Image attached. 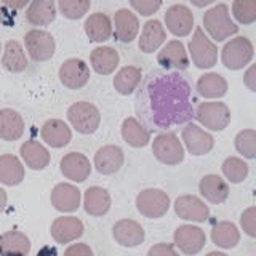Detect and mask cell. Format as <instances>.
<instances>
[{
    "instance_id": "cell-44",
    "label": "cell",
    "mask_w": 256,
    "mask_h": 256,
    "mask_svg": "<svg viewBox=\"0 0 256 256\" xmlns=\"http://www.w3.org/2000/svg\"><path fill=\"white\" fill-rule=\"evenodd\" d=\"M64 256H94L90 245L86 244H72L64 250Z\"/></svg>"
},
{
    "instance_id": "cell-9",
    "label": "cell",
    "mask_w": 256,
    "mask_h": 256,
    "mask_svg": "<svg viewBox=\"0 0 256 256\" xmlns=\"http://www.w3.org/2000/svg\"><path fill=\"white\" fill-rule=\"evenodd\" d=\"M24 45L29 56L37 62L48 61L54 54L56 44L50 32L42 29H32L24 36Z\"/></svg>"
},
{
    "instance_id": "cell-3",
    "label": "cell",
    "mask_w": 256,
    "mask_h": 256,
    "mask_svg": "<svg viewBox=\"0 0 256 256\" xmlns=\"http://www.w3.org/2000/svg\"><path fill=\"white\" fill-rule=\"evenodd\" d=\"M68 120L72 128L80 134H92L98 130L101 124V114L94 104L88 101H78L68 109Z\"/></svg>"
},
{
    "instance_id": "cell-34",
    "label": "cell",
    "mask_w": 256,
    "mask_h": 256,
    "mask_svg": "<svg viewBox=\"0 0 256 256\" xmlns=\"http://www.w3.org/2000/svg\"><path fill=\"white\" fill-rule=\"evenodd\" d=\"M122 138L132 148H144L150 141V132L134 117H128L122 124Z\"/></svg>"
},
{
    "instance_id": "cell-35",
    "label": "cell",
    "mask_w": 256,
    "mask_h": 256,
    "mask_svg": "<svg viewBox=\"0 0 256 256\" xmlns=\"http://www.w3.org/2000/svg\"><path fill=\"white\" fill-rule=\"evenodd\" d=\"M212 240L216 246L230 250L240 242V232L237 226L230 221H220L212 229Z\"/></svg>"
},
{
    "instance_id": "cell-7",
    "label": "cell",
    "mask_w": 256,
    "mask_h": 256,
    "mask_svg": "<svg viewBox=\"0 0 256 256\" xmlns=\"http://www.w3.org/2000/svg\"><path fill=\"white\" fill-rule=\"evenodd\" d=\"M170 205V197L162 189H144L136 197V208H138V212L149 220L162 218L168 212Z\"/></svg>"
},
{
    "instance_id": "cell-20",
    "label": "cell",
    "mask_w": 256,
    "mask_h": 256,
    "mask_svg": "<svg viewBox=\"0 0 256 256\" xmlns=\"http://www.w3.org/2000/svg\"><path fill=\"white\" fill-rule=\"evenodd\" d=\"M112 236L116 242L122 246L133 248L144 242V229L134 220H120L112 228Z\"/></svg>"
},
{
    "instance_id": "cell-46",
    "label": "cell",
    "mask_w": 256,
    "mask_h": 256,
    "mask_svg": "<svg viewBox=\"0 0 256 256\" xmlns=\"http://www.w3.org/2000/svg\"><path fill=\"white\" fill-rule=\"evenodd\" d=\"M244 84L250 92L256 93V62L252 64L244 74Z\"/></svg>"
},
{
    "instance_id": "cell-40",
    "label": "cell",
    "mask_w": 256,
    "mask_h": 256,
    "mask_svg": "<svg viewBox=\"0 0 256 256\" xmlns=\"http://www.w3.org/2000/svg\"><path fill=\"white\" fill-rule=\"evenodd\" d=\"M236 149L245 158H256V132L242 130L236 136Z\"/></svg>"
},
{
    "instance_id": "cell-5",
    "label": "cell",
    "mask_w": 256,
    "mask_h": 256,
    "mask_svg": "<svg viewBox=\"0 0 256 256\" xmlns=\"http://www.w3.org/2000/svg\"><path fill=\"white\" fill-rule=\"evenodd\" d=\"M197 122L212 132H222L230 122V109L226 102L221 101H205L197 106L196 116Z\"/></svg>"
},
{
    "instance_id": "cell-43",
    "label": "cell",
    "mask_w": 256,
    "mask_h": 256,
    "mask_svg": "<svg viewBox=\"0 0 256 256\" xmlns=\"http://www.w3.org/2000/svg\"><path fill=\"white\" fill-rule=\"evenodd\" d=\"M240 226L246 236L256 238V206H250L240 216Z\"/></svg>"
},
{
    "instance_id": "cell-45",
    "label": "cell",
    "mask_w": 256,
    "mask_h": 256,
    "mask_svg": "<svg viewBox=\"0 0 256 256\" xmlns=\"http://www.w3.org/2000/svg\"><path fill=\"white\" fill-rule=\"evenodd\" d=\"M148 256H180L174 246L170 244H156L148 252Z\"/></svg>"
},
{
    "instance_id": "cell-24",
    "label": "cell",
    "mask_w": 256,
    "mask_h": 256,
    "mask_svg": "<svg viewBox=\"0 0 256 256\" xmlns=\"http://www.w3.org/2000/svg\"><path fill=\"white\" fill-rule=\"evenodd\" d=\"M110 205H112L110 194L104 188L92 186L85 190L84 208L90 216H94V218L104 216L110 210Z\"/></svg>"
},
{
    "instance_id": "cell-41",
    "label": "cell",
    "mask_w": 256,
    "mask_h": 256,
    "mask_svg": "<svg viewBox=\"0 0 256 256\" xmlns=\"http://www.w3.org/2000/svg\"><path fill=\"white\" fill-rule=\"evenodd\" d=\"M232 14L240 24H253L256 21V0H234Z\"/></svg>"
},
{
    "instance_id": "cell-51",
    "label": "cell",
    "mask_w": 256,
    "mask_h": 256,
    "mask_svg": "<svg viewBox=\"0 0 256 256\" xmlns=\"http://www.w3.org/2000/svg\"><path fill=\"white\" fill-rule=\"evenodd\" d=\"M206 256H228V254H224L221 252H212V253H208Z\"/></svg>"
},
{
    "instance_id": "cell-28",
    "label": "cell",
    "mask_w": 256,
    "mask_h": 256,
    "mask_svg": "<svg viewBox=\"0 0 256 256\" xmlns=\"http://www.w3.org/2000/svg\"><path fill=\"white\" fill-rule=\"evenodd\" d=\"M24 133V120L14 109H0V140L18 141Z\"/></svg>"
},
{
    "instance_id": "cell-17",
    "label": "cell",
    "mask_w": 256,
    "mask_h": 256,
    "mask_svg": "<svg viewBox=\"0 0 256 256\" xmlns=\"http://www.w3.org/2000/svg\"><path fill=\"white\" fill-rule=\"evenodd\" d=\"M61 173L64 178H68L74 182H84L92 173V164L86 156L80 152H69L61 158Z\"/></svg>"
},
{
    "instance_id": "cell-37",
    "label": "cell",
    "mask_w": 256,
    "mask_h": 256,
    "mask_svg": "<svg viewBox=\"0 0 256 256\" xmlns=\"http://www.w3.org/2000/svg\"><path fill=\"white\" fill-rule=\"evenodd\" d=\"M141 69L136 66H125L120 69L116 77H114V88L117 90V93L128 96L134 93V90L138 88V85L141 84Z\"/></svg>"
},
{
    "instance_id": "cell-12",
    "label": "cell",
    "mask_w": 256,
    "mask_h": 256,
    "mask_svg": "<svg viewBox=\"0 0 256 256\" xmlns=\"http://www.w3.org/2000/svg\"><path fill=\"white\" fill-rule=\"evenodd\" d=\"M50 200L54 210L61 213H74L78 210L80 202H82V194L74 184L60 182L53 188Z\"/></svg>"
},
{
    "instance_id": "cell-11",
    "label": "cell",
    "mask_w": 256,
    "mask_h": 256,
    "mask_svg": "<svg viewBox=\"0 0 256 256\" xmlns=\"http://www.w3.org/2000/svg\"><path fill=\"white\" fill-rule=\"evenodd\" d=\"M181 136L184 146L188 148V152L192 156H205L214 146L213 136L196 124H188L184 126Z\"/></svg>"
},
{
    "instance_id": "cell-48",
    "label": "cell",
    "mask_w": 256,
    "mask_h": 256,
    "mask_svg": "<svg viewBox=\"0 0 256 256\" xmlns=\"http://www.w3.org/2000/svg\"><path fill=\"white\" fill-rule=\"evenodd\" d=\"M6 202H8L6 192H5L4 188H0V213H2L5 208H6Z\"/></svg>"
},
{
    "instance_id": "cell-19",
    "label": "cell",
    "mask_w": 256,
    "mask_h": 256,
    "mask_svg": "<svg viewBox=\"0 0 256 256\" xmlns=\"http://www.w3.org/2000/svg\"><path fill=\"white\" fill-rule=\"evenodd\" d=\"M124 162H125L124 150L118 146H114V144L102 146L101 149H98V152H96L94 158H93L96 172L101 174L117 173L120 168L124 166Z\"/></svg>"
},
{
    "instance_id": "cell-8",
    "label": "cell",
    "mask_w": 256,
    "mask_h": 256,
    "mask_svg": "<svg viewBox=\"0 0 256 256\" xmlns=\"http://www.w3.org/2000/svg\"><path fill=\"white\" fill-rule=\"evenodd\" d=\"M152 152L164 165H178L184 160V148L178 136L172 132L160 133L152 141Z\"/></svg>"
},
{
    "instance_id": "cell-18",
    "label": "cell",
    "mask_w": 256,
    "mask_h": 256,
    "mask_svg": "<svg viewBox=\"0 0 256 256\" xmlns=\"http://www.w3.org/2000/svg\"><path fill=\"white\" fill-rule=\"evenodd\" d=\"M157 62L164 69L186 70L189 66V56L186 52V46L180 40H172L157 53Z\"/></svg>"
},
{
    "instance_id": "cell-23",
    "label": "cell",
    "mask_w": 256,
    "mask_h": 256,
    "mask_svg": "<svg viewBox=\"0 0 256 256\" xmlns=\"http://www.w3.org/2000/svg\"><path fill=\"white\" fill-rule=\"evenodd\" d=\"M20 154L22 162L29 166L30 170H45V168L50 165V152L44 146L42 142H38L36 140H29L21 146Z\"/></svg>"
},
{
    "instance_id": "cell-38",
    "label": "cell",
    "mask_w": 256,
    "mask_h": 256,
    "mask_svg": "<svg viewBox=\"0 0 256 256\" xmlns=\"http://www.w3.org/2000/svg\"><path fill=\"white\" fill-rule=\"evenodd\" d=\"M221 170H222V174L226 176V180H229L234 184L242 182L248 176V165L245 160L238 157H228L222 162Z\"/></svg>"
},
{
    "instance_id": "cell-39",
    "label": "cell",
    "mask_w": 256,
    "mask_h": 256,
    "mask_svg": "<svg viewBox=\"0 0 256 256\" xmlns=\"http://www.w3.org/2000/svg\"><path fill=\"white\" fill-rule=\"evenodd\" d=\"M60 12L68 20H80L90 10V0H58Z\"/></svg>"
},
{
    "instance_id": "cell-47",
    "label": "cell",
    "mask_w": 256,
    "mask_h": 256,
    "mask_svg": "<svg viewBox=\"0 0 256 256\" xmlns=\"http://www.w3.org/2000/svg\"><path fill=\"white\" fill-rule=\"evenodd\" d=\"M2 2L8 8H12V10H21V8L26 6L30 0H2Z\"/></svg>"
},
{
    "instance_id": "cell-14",
    "label": "cell",
    "mask_w": 256,
    "mask_h": 256,
    "mask_svg": "<svg viewBox=\"0 0 256 256\" xmlns=\"http://www.w3.org/2000/svg\"><path fill=\"white\" fill-rule=\"evenodd\" d=\"M174 245L184 254H197L205 246V232L192 224H182L174 230Z\"/></svg>"
},
{
    "instance_id": "cell-10",
    "label": "cell",
    "mask_w": 256,
    "mask_h": 256,
    "mask_svg": "<svg viewBox=\"0 0 256 256\" xmlns=\"http://www.w3.org/2000/svg\"><path fill=\"white\" fill-rule=\"evenodd\" d=\"M60 80L69 90H78L90 80V68L80 58H69L60 68Z\"/></svg>"
},
{
    "instance_id": "cell-49",
    "label": "cell",
    "mask_w": 256,
    "mask_h": 256,
    "mask_svg": "<svg viewBox=\"0 0 256 256\" xmlns=\"http://www.w3.org/2000/svg\"><path fill=\"white\" fill-rule=\"evenodd\" d=\"M213 2H216V0H190V4L197 8H205L208 5H212Z\"/></svg>"
},
{
    "instance_id": "cell-15",
    "label": "cell",
    "mask_w": 256,
    "mask_h": 256,
    "mask_svg": "<svg viewBox=\"0 0 256 256\" xmlns=\"http://www.w3.org/2000/svg\"><path fill=\"white\" fill-rule=\"evenodd\" d=\"M174 212L178 218L194 222H204L210 218V210L197 196H180L174 200Z\"/></svg>"
},
{
    "instance_id": "cell-30",
    "label": "cell",
    "mask_w": 256,
    "mask_h": 256,
    "mask_svg": "<svg viewBox=\"0 0 256 256\" xmlns=\"http://www.w3.org/2000/svg\"><path fill=\"white\" fill-rule=\"evenodd\" d=\"M26 18L32 26H48L56 18L54 0H30Z\"/></svg>"
},
{
    "instance_id": "cell-25",
    "label": "cell",
    "mask_w": 256,
    "mask_h": 256,
    "mask_svg": "<svg viewBox=\"0 0 256 256\" xmlns=\"http://www.w3.org/2000/svg\"><path fill=\"white\" fill-rule=\"evenodd\" d=\"M200 194H202L210 204H222L226 202V198L229 197V186L221 176L218 174H206L200 180L198 184Z\"/></svg>"
},
{
    "instance_id": "cell-32",
    "label": "cell",
    "mask_w": 256,
    "mask_h": 256,
    "mask_svg": "<svg viewBox=\"0 0 256 256\" xmlns=\"http://www.w3.org/2000/svg\"><path fill=\"white\" fill-rule=\"evenodd\" d=\"M24 165L21 160L12 156L4 154L0 156V182L5 186H18L24 180Z\"/></svg>"
},
{
    "instance_id": "cell-4",
    "label": "cell",
    "mask_w": 256,
    "mask_h": 256,
    "mask_svg": "<svg viewBox=\"0 0 256 256\" xmlns=\"http://www.w3.org/2000/svg\"><path fill=\"white\" fill-rule=\"evenodd\" d=\"M254 54L253 44L244 36L230 38L221 50V61L230 70H238L250 64Z\"/></svg>"
},
{
    "instance_id": "cell-26",
    "label": "cell",
    "mask_w": 256,
    "mask_h": 256,
    "mask_svg": "<svg viewBox=\"0 0 256 256\" xmlns=\"http://www.w3.org/2000/svg\"><path fill=\"white\" fill-rule=\"evenodd\" d=\"M166 38V30L162 22L157 20H149L142 26L141 37H140V50L144 53L157 52Z\"/></svg>"
},
{
    "instance_id": "cell-52",
    "label": "cell",
    "mask_w": 256,
    "mask_h": 256,
    "mask_svg": "<svg viewBox=\"0 0 256 256\" xmlns=\"http://www.w3.org/2000/svg\"><path fill=\"white\" fill-rule=\"evenodd\" d=\"M4 21V10H2V6H0V22Z\"/></svg>"
},
{
    "instance_id": "cell-53",
    "label": "cell",
    "mask_w": 256,
    "mask_h": 256,
    "mask_svg": "<svg viewBox=\"0 0 256 256\" xmlns=\"http://www.w3.org/2000/svg\"><path fill=\"white\" fill-rule=\"evenodd\" d=\"M0 52H2V45H0Z\"/></svg>"
},
{
    "instance_id": "cell-27",
    "label": "cell",
    "mask_w": 256,
    "mask_h": 256,
    "mask_svg": "<svg viewBox=\"0 0 256 256\" xmlns=\"http://www.w3.org/2000/svg\"><path fill=\"white\" fill-rule=\"evenodd\" d=\"M30 240L21 230H6L0 236V253L5 256H28Z\"/></svg>"
},
{
    "instance_id": "cell-1",
    "label": "cell",
    "mask_w": 256,
    "mask_h": 256,
    "mask_svg": "<svg viewBox=\"0 0 256 256\" xmlns=\"http://www.w3.org/2000/svg\"><path fill=\"white\" fill-rule=\"evenodd\" d=\"M150 118L156 126L168 128L192 117L190 88L181 76H156L146 85Z\"/></svg>"
},
{
    "instance_id": "cell-22",
    "label": "cell",
    "mask_w": 256,
    "mask_h": 256,
    "mask_svg": "<svg viewBox=\"0 0 256 256\" xmlns=\"http://www.w3.org/2000/svg\"><path fill=\"white\" fill-rule=\"evenodd\" d=\"M140 32V20L133 12L122 8L114 14V34L122 44H132Z\"/></svg>"
},
{
    "instance_id": "cell-21",
    "label": "cell",
    "mask_w": 256,
    "mask_h": 256,
    "mask_svg": "<svg viewBox=\"0 0 256 256\" xmlns=\"http://www.w3.org/2000/svg\"><path fill=\"white\" fill-rule=\"evenodd\" d=\"M40 136L42 140L48 144L50 148L60 149L68 146L72 140V132L69 125L61 118H52L46 120V122L40 128Z\"/></svg>"
},
{
    "instance_id": "cell-33",
    "label": "cell",
    "mask_w": 256,
    "mask_h": 256,
    "mask_svg": "<svg viewBox=\"0 0 256 256\" xmlns=\"http://www.w3.org/2000/svg\"><path fill=\"white\" fill-rule=\"evenodd\" d=\"M90 62L94 72L101 76H109L118 66V53L112 46H98L92 52Z\"/></svg>"
},
{
    "instance_id": "cell-31",
    "label": "cell",
    "mask_w": 256,
    "mask_h": 256,
    "mask_svg": "<svg viewBox=\"0 0 256 256\" xmlns=\"http://www.w3.org/2000/svg\"><path fill=\"white\" fill-rule=\"evenodd\" d=\"M85 34L92 42L102 44L112 36L110 18L104 13H93L85 21Z\"/></svg>"
},
{
    "instance_id": "cell-2",
    "label": "cell",
    "mask_w": 256,
    "mask_h": 256,
    "mask_svg": "<svg viewBox=\"0 0 256 256\" xmlns=\"http://www.w3.org/2000/svg\"><path fill=\"white\" fill-rule=\"evenodd\" d=\"M204 28L206 34L216 42H224L226 38L236 36L238 32V26L230 18L228 5L220 4L210 8L204 14Z\"/></svg>"
},
{
    "instance_id": "cell-29",
    "label": "cell",
    "mask_w": 256,
    "mask_h": 256,
    "mask_svg": "<svg viewBox=\"0 0 256 256\" xmlns=\"http://www.w3.org/2000/svg\"><path fill=\"white\" fill-rule=\"evenodd\" d=\"M228 80L221 74L216 72H208L198 78L197 82V93L205 100H218L228 93Z\"/></svg>"
},
{
    "instance_id": "cell-13",
    "label": "cell",
    "mask_w": 256,
    "mask_h": 256,
    "mask_svg": "<svg viewBox=\"0 0 256 256\" xmlns=\"http://www.w3.org/2000/svg\"><path fill=\"white\" fill-rule=\"evenodd\" d=\"M165 26L176 37H186L194 29V14L184 5H172L165 13Z\"/></svg>"
},
{
    "instance_id": "cell-42",
    "label": "cell",
    "mask_w": 256,
    "mask_h": 256,
    "mask_svg": "<svg viewBox=\"0 0 256 256\" xmlns=\"http://www.w3.org/2000/svg\"><path fill=\"white\" fill-rule=\"evenodd\" d=\"M130 5L136 13L142 16H150L160 10L162 6V0H130Z\"/></svg>"
},
{
    "instance_id": "cell-50",
    "label": "cell",
    "mask_w": 256,
    "mask_h": 256,
    "mask_svg": "<svg viewBox=\"0 0 256 256\" xmlns=\"http://www.w3.org/2000/svg\"><path fill=\"white\" fill-rule=\"evenodd\" d=\"M37 256H56V250L53 246H45V248H42V250L38 252Z\"/></svg>"
},
{
    "instance_id": "cell-6",
    "label": "cell",
    "mask_w": 256,
    "mask_h": 256,
    "mask_svg": "<svg viewBox=\"0 0 256 256\" xmlns=\"http://www.w3.org/2000/svg\"><path fill=\"white\" fill-rule=\"evenodd\" d=\"M192 62L198 69H210L218 62V46H216L202 28H196L189 44Z\"/></svg>"
},
{
    "instance_id": "cell-36",
    "label": "cell",
    "mask_w": 256,
    "mask_h": 256,
    "mask_svg": "<svg viewBox=\"0 0 256 256\" xmlns=\"http://www.w3.org/2000/svg\"><path fill=\"white\" fill-rule=\"evenodd\" d=\"M2 66L8 72H22L28 68V58L22 46L16 40H8L4 48Z\"/></svg>"
},
{
    "instance_id": "cell-16",
    "label": "cell",
    "mask_w": 256,
    "mask_h": 256,
    "mask_svg": "<svg viewBox=\"0 0 256 256\" xmlns=\"http://www.w3.org/2000/svg\"><path fill=\"white\" fill-rule=\"evenodd\" d=\"M50 234L56 244H70L84 236V222L76 216H60L52 222Z\"/></svg>"
}]
</instances>
